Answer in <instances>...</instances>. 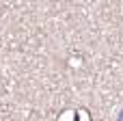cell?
<instances>
[{
	"label": "cell",
	"mask_w": 123,
	"mask_h": 121,
	"mask_svg": "<svg viewBox=\"0 0 123 121\" xmlns=\"http://www.w3.org/2000/svg\"><path fill=\"white\" fill-rule=\"evenodd\" d=\"M119 121H123V110H121V119H119Z\"/></svg>",
	"instance_id": "1"
}]
</instances>
